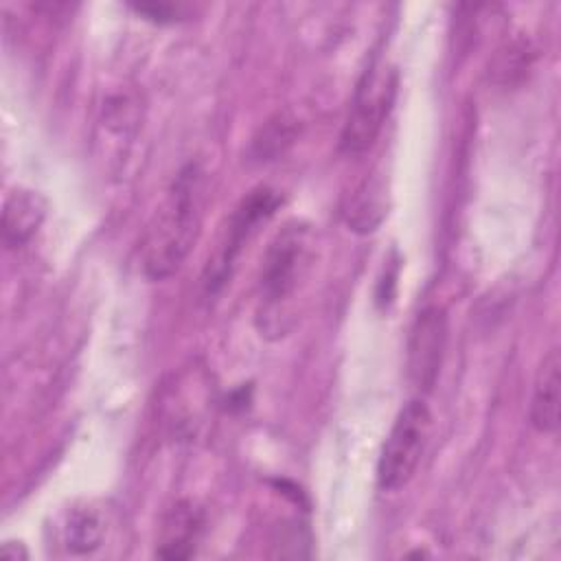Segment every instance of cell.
<instances>
[{
  "label": "cell",
  "instance_id": "6da1fadb",
  "mask_svg": "<svg viewBox=\"0 0 561 561\" xmlns=\"http://www.w3.org/2000/svg\"><path fill=\"white\" fill-rule=\"evenodd\" d=\"M204 188V171L195 162L182 167L167 188L140 241L142 272L151 280L169 278L188 256L199 234Z\"/></svg>",
  "mask_w": 561,
  "mask_h": 561
},
{
  "label": "cell",
  "instance_id": "7a4b0ae2",
  "mask_svg": "<svg viewBox=\"0 0 561 561\" xmlns=\"http://www.w3.org/2000/svg\"><path fill=\"white\" fill-rule=\"evenodd\" d=\"M307 267V230L287 226L267 248L259 278L261 331L283 335L287 307Z\"/></svg>",
  "mask_w": 561,
  "mask_h": 561
},
{
  "label": "cell",
  "instance_id": "3957f363",
  "mask_svg": "<svg viewBox=\"0 0 561 561\" xmlns=\"http://www.w3.org/2000/svg\"><path fill=\"white\" fill-rule=\"evenodd\" d=\"M432 432V414L423 399L408 401L381 447L377 462V484L383 491H397L405 486L419 469Z\"/></svg>",
  "mask_w": 561,
  "mask_h": 561
},
{
  "label": "cell",
  "instance_id": "277c9868",
  "mask_svg": "<svg viewBox=\"0 0 561 561\" xmlns=\"http://www.w3.org/2000/svg\"><path fill=\"white\" fill-rule=\"evenodd\" d=\"M397 96V70L373 61L357 81L340 147L346 153L366 151L379 136Z\"/></svg>",
  "mask_w": 561,
  "mask_h": 561
},
{
  "label": "cell",
  "instance_id": "5b68a950",
  "mask_svg": "<svg viewBox=\"0 0 561 561\" xmlns=\"http://www.w3.org/2000/svg\"><path fill=\"white\" fill-rule=\"evenodd\" d=\"M276 206H278V197L270 188H256L241 199V204L237 206V210L228 221L226 234L221 237L215 256L206 265L204 287L208 294H215L226 285L243 245L254 234L256 226L265 221Z\"/></svg>",
  "mask_w": 561,
  "mask_h": 561
},
{
  "label": "cell",
  "instance_id": "8992f818",
  "mask_svg": "<svg viewBox=\"0 0 561 561\" xmlns=\"http://www.w3.org/2000/svg\"><path fill=\"white\" fill-rule=\"evenodd\" d=\"M447 344V318L440 307H425L408 340V377L419 392H430L438 379Z\"/></svg>",
  "mask_w": 561,
  "mask_h": 561
},
{
  "label": "cell",
  "instance_id": "52a82bcc",
  "mask_svg": "<svg viewBox=\"0 0 561 561\" xmlns=\"http://www.w3.org/2000/svg\"><path fill=\"white\" fill-rule=\"evenodd\" d=\"M204 528V513L193 502H175L162 517L156 554L160 559H188L193 557Z\"/></svg>",
  "mask_w": 561,
  "mask_h": 561
},
{
  "label": "cell",
  "instance_id": "ba28073f",
  "mask_svg": "<svg viewBox=\"0 0 561 561\" xmlns=\"http://www.w3.org/2000/svg\"><path fill=\"white\" fill-rule=\"evenodd\" d=\"M559 386H561V359L559 351L552 348L543 355L537 370L530 397V423L543 432L552 434L559 427Z\"/></svg>",
  "mask_w": 561,
  "mask_h": 561
},
{
  "label": "cell",
  "instance_id": "9c48e42d",
  "mask_svg": "<svg viewBox=\"0 0 561 561\" xmlns=\"http://www.w3.org/2000/svg\"><path fill=\"white\" fill-rule=\"evenodd\" d=\"M46 215V202L24 188H15L2 210V239L9 248H22L42 226Z\"/></svg>",
  "mask_w": 561,
  "mask_h": 561
},
{
  "label": "cell",
  "instance_id": "30bf717a",
  "mask_svg": "<svg viewBox=\"0 0 561 561\" xmlns=\"http://www.w3.org/2000/svg\"><path fill=\"white\" fill-rule=\"evenodd\" d=\"M386 215V202H383V184L375 180H364L355 193L348 197V204L344 206V219L351 226V230L357 232H370L375 230Z\"/></svg>",
  "mask_w": 561,
  "mask_h": 561
},
{
  "label": "cell",
  "instance_id": "8fae6325",
  "mask_svg": "<svg viewBox=\"0 0 561 561\" xmlns=\"http://www.w3.org/2000/svg\"><path fill=\"white\" fill-rule=\"evenodd\" d=\"M105 535L103 519L92 508H77L68 515L64 526V543L70 552L83 554L101 546Z\"/></svg>",
  "mask_w": 561,
  "mask_h": 561
},
{
  "label": "cell",
  "instance_id": "7c38bea8",
  "mask_svg": "<svg viewBox=\"0 0 561 561\" xmlns=\"http://www.w3.org/2000/svg\"><path fill=\"white\" fill-rule=\"evenodd\" d=\"M296 136V121L287 114H276L252 140V156L256 160H274L278 153L291 145Z\"/></svg>",
  "mask_w": 561,
  "mask_h": 561
},
{
  "label": "cell",
  "instance_id": "4fadbf2b",
  "mask_svg": "<svg viewBox=\"0 0 561 561\" xmlns=\"http://www.w3.org/2000/svg\"><path fill=\"white\" fill-rule=\"evenodd\" d=\"M134 11H138L140 15H145L147 20L153 22H178L184 15V7L182 4H169V2H140V4H131Z\"/></svg>",
  "mask_w": 561,
  "mask_h": 561
}]
</instances>
